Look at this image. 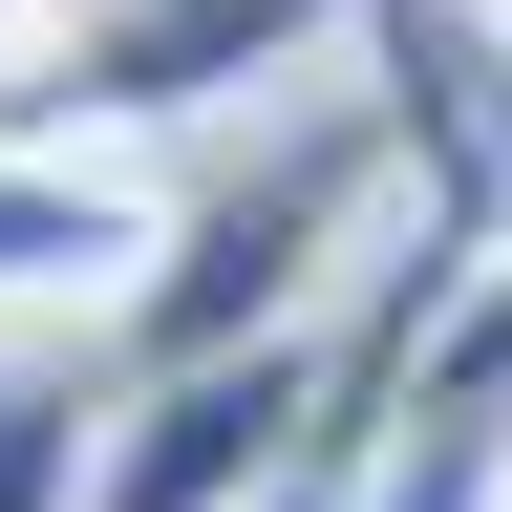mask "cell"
Segmentation results:
<instances>
[{"label": "cell", "mask_w": 512, "mask_h": 512, "mask_svg": "<svg viewBox=\"0 0 512 512\" xmlns=\"http://www.w3.org/2000/svg\"><path fill=\"white\" fill-rule=\"evenodd\" d=\"M320 43H363V0H43L0 43V128L43 150H150V128H214V107H278Z\"/></svg>", "instance_id": "1"}, {"label": "cell", "mask_w": 512, "mask_h": 512, "mask_svg": "<svg viewBox=\"0 0 512 512\" xmlns=\"http://www.w3.org/2000/svg\"><path fill=\"white\" fill-rule=\"evenodd\" d=\"M299 448H320V320L192 342L86 406V512H299Z\"/></svg>", "instance_id": "2"}, {"label": "cell", "mask_w": 512, "mask_h": 512, "mask_svg": "<svg viewBox=\"0 0 512 512\" xmlns=\"http://www.w3.org/2000/svg\"><path fill=\"white\" fill-rule=\"evenodd\" d=\"M150 256H171V192H150V171L0 128V320H128Z\"/></svg>", "instance_id": "3"}, {"label": "cell", "mask_w": 512, "mask_h": 512, "mask_svg": "<svg viewBox=\"0 0 512 512\" xmlns=\"http://www.w3.org/2000/svg\"><path fill=\"white\" fill-rule=\"evenodd\" d=\"M342 512H512V256L448 299V342L406 363V406L342 470Z\"/></svg>", "instance_id": "4"}]
</instances>
